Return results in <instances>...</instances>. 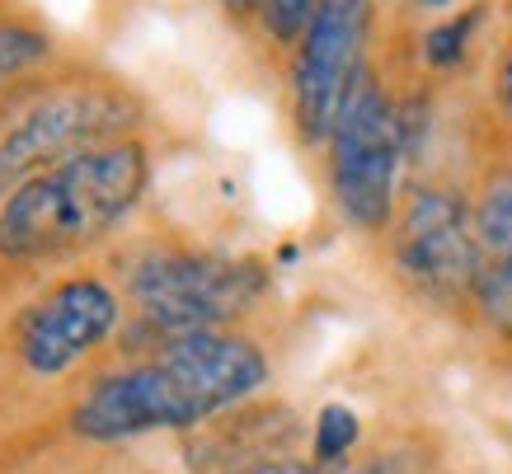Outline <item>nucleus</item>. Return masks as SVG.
Returning <instances> with one entry per match:
<instances>
[{"mask_svg": "<svg viewBox=\"0 0 512 474\" xmlns=\"http://www.w3.org/2000/svg\"><path fill=\"white\" fill-rule=\"evenodd\" d=\"M268 381V357L249 338L202 329L160 343L156 357L94 381L71 409L80 442H137L151 432H188L245 404Z\"/></svg>", "mask_w": 512, "mask_h": 474, "instance_id": "1", "label": "nucleus"}, {"mask_svg": "<svg viewBox=\"0 0 512 474\" xmlns=\"http://www.w3.org/2000/svg\"><path fill=\"white\" fill-rule=\"evenodd\" d=\"M146 179V146L127 137L38 169L0 202V259L19 268L76 259L137 212Z\"/></svg>", "mask_w": 512, "mask_h": 474, "instance_id": "2", "label": "nucleus"}, {"mask_svg": "<svg viewBox=\"0 0 512 474\" xmlns=\"http://www.w3.org/2000/svg\"><path fill=\"white\" fill-rule=\"evenodd\" d=\"M264 287V263L193 249H156L127 268V296L137 306V320L156 329L165 343L235 320L259 301Z\"/></svg>", "mask_w": 512, "mask_h": 474, "instance_id": "3", "label": "nucleus"}, {"mask_svg": "<svg viewBox=\"0 0 512 474\" xmlns=\"http://www.w3.org/2000/svg\"><path fill=\"white\" fill-rule=\"evenodd\" d=\"M141 123V99L118 80H71L43 94L38 104L0 137V193L19 188L29 174L52 169L80 151L123 141Z\"/></svg>", "mask_w": 512, "mask_h": 474, "instance_id": "4", "label": "nucleus"}, {"mask_svg": "<svg viewBox=\"0 0 512 474\" xmlns=\"http://www.w3.org/2000/svg\"><path fill=\"white\" fill-rule=\"evenodd\" d=\"M404 155L400 108L376 76H362L329 132V193L348 226L381 230L395 212V174Z\"/></svg>", "mask_w": 512, "mask_h": 474, "instance_id": "5", "label": "nucleus"}, {"mask_svg": "<svg viewBox=\"0 0 512 474\" xmlns=\"http://www.w3.org/2000/svg\"><path fill=\"white\" fill-rule=\"evenodd\" d=\"M372 19V0H315L292 66V118L306 146L329 141L353 85L367 76L362 62H367Z\"/></svg>", "mask_w": 512, "mask_h": 474, "instance_id": "6", "label": "nucleus"}, {"mask_svg": "<svg viewBox=\"0 0 512 474\" xmlns=\"http://www.w3.org/2000/svg\"><path fill=\"white\" fill-rule=\"evenodd\" d=\"M118 320H123V306L104 277H62L15 315L10 352L33 376H66L118 329Z\"/></svg>", "mask_w": 512, "mask_h": 474, "instance_id": "7", "label": "nucleus"}, {"mask_svg": "<svg viewBox=\"0 0 512 474\" xmlns=\"http://www.w3.org/2000/svg\"><path fill=\"white\" fill-rule=\"evenodd\" d=\"M395 268L428 301H461L475 277V216L447 188H419L404 202L390 240Z\"/></svg>", "mask_w": 512, "mask_h": 474, "instance_id": "8", "label": "nucleus"}, {"mask_svg": "<svg viewBox=\"0 0 512 474\" xmlns=\"http://www.w3.org/2000/svg\"><path fill=\"white\" fill-rule=\"evenodd\" d=\"M470 301L494 334H512V179H498L475 207Z\"/></svg>", "mask_w": 512, "mask_h": 474, "instance_id": "9", "label": "nucleus"}, {"mask_svg": "<svg viewBox=\"0 0 512 474\" xmlns=\"http://www.w3.org/2000/svg\"><path fill=\"white\" fill-rule=\"evenodd\" d=\"M480 19H484V10L475 5V10H466V15L433 24V29L423 33V62L437 66V71H447V66H461V62H466L470 33L480 29Z\"/></svg>", "mask_w": 512, "mask_h": 474, "instance_id": "10", "label": "nucleus"}, {"mask_svg": "<svg viewBox=\"0 0 512 474\" xmlns=\"http://www.w3.org/2000/svg\"><path fill=\"white\" fill-rule=\"evenodd\" d=\"M47 33L33 29V24H19V19H5L0 24V80L24 76L29 66H38L47 57Z\"/></svg>", "mask_w": 512, "mask_h": 474, "instance_id": "11", "label": "nucleus"}, {"mask_svg": "<svg viewBox=\"0 0 512 474\" xmlns=\"http://www.w3.org/2000/svg\"><path fill=\"white\" fill-rule=\"evenodd\" d=\"M357 442V413L343 404H329L315 418V465H339Z\"/></svg>", "mask_w": 512, "mask_h": 474, "instance_id": "12", "label": "nucleus"}, {"mask_svg": "<svg viewBox=\"0 0 512 474\" xmlns=\"http://www.w3.org/2000/svg\"><path fill=\"white\" fill-rule=\"evenodd\" d=\"M311 10H315V0H264V29L278 43H292V38H301Z\"/></svg>", "mask_w": 512, "mask_h": 474, "instance_id": "13", "label": "nucleus"}, {"mask_svg": "<svg viewBox=\"0 0 512 474\" xmlns=\"http://www.w3.org/2000/svg\"><path fill=\"white\" fill-rule=\"evenodd\" d=\"M353 474H419V456L414 451H390V456H372L367 465H357Z\"/></svg>", "mask_w": 512, "mask_h": 474, "instance_id": "14", "label": "nucleus"}, {"mask_svg": "<svg viewBox=\"0 0 512 474\" xmlns=\"http://www.w3.org/2000/svg\"><path fill=\"white\" fill-rule=\"evenodd\" d=\"M245 474H315V460H292V456H268L259 465H249Z\"/></svg>", "mask_w": 512, "mask_h": 474, "instance_id": "15", "label": "nucleus"}, {"mask_svg": "<svg viewBox=\"0 0 512 474\" xmlns=\"http://www.w3.org/2000/svg\"><path fill=\"white\" fill-rule=\"evenodd\" d=\"M498 94H503V108L512 113V57L503 62V76H498Z\"/></svg>", "mask_w": 512, "mask_h": 474, "instance_id": "16", "label": "nucleus"}, {"mask_svg": "<svg viewBox=\"0 0 512 474\" xmlns=\"http://www.w3.org/2000/svg\"><path fill=\"white\" fill-rule=\"evenodd\" d=\"M226 10H235V15H249V10H264V0H226Z\"/></svg>", "mask_w": 512, "mask_h": 474, "instance_id": "17", "label": "nucleus"}, {"mask_svg": "<svg viewBox=\"0 0 512 474\" xmlns=\"http://www.w3.org/2000/svg\"><path fill=\"white\" fill-rule=\"evenodd\" d=\"M414 5H423V10H447L451 0H414Z\"/></svg>", "mask_w": 512, "mask_h": 474, "instance_id": "18", "label": "nucleus"}, {"mask_svg": "<svg viewBox=\"0 0 512 474\" xmlns=\"http://www.w3.org/2000/svg\"><path fill=\"white\" fill-rule=\"evenodd\" d=\"M0 118H5V104H0Z\"/></svg>", "mask_w": 512, "mask_h": 474, "instance_id": "19", "label": "nucleus"}]
</instances>
